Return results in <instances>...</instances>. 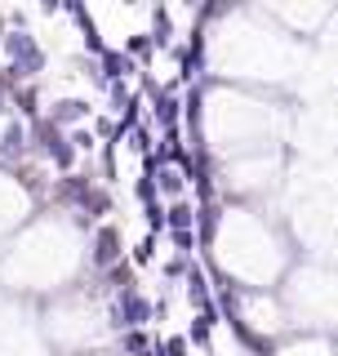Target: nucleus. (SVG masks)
<instances>
[{"instance_id": "1a4fd4ad", "label": "nucleus", "mask_w": 338, "mask_h": 356, "mask_svg": "<svg viewBox=\"0 0 338 356\" xmlns=\"http://www.w3.org/2000/svg\"><path fill=\"white\" fill-rule=\"evenodd\" d=\"M18 111H22V116H31V120L40 116V98H36V89H18Z\"/></svg>"}, {"instance_id": "b1692460", "label": "nucleus", "mask_w": 338, "mask_h": 356, "mask_svg": "<svg viewBox=\"0 0 338 356\" xmlns=\"http://www.w3.org/2000/svg\"><path fill=\"white\" fill-rule=\"evenodd\" d=\"M0 111H9V103H5V85H0Z\"/></svg>"}, {"instance_id": "f03ea898", "label": "nucleus", "mask_w": 338, "mask_h": 356, "mask_svg": "<svg viewBox=\"0 0 338 356\" xmlns=\"http://www.w3.org/2000/svg\"><path fill=\"white\" fill-rule=\"evenodd\" d=\"M143 321H152V303L134 285L120 289L116 307H111V325H116V330H134V325H143Z\"/></svg>"}, {"instance_id": "5701e85b", "label": "nucleus", "mask_w": 338, "mask_h": 356, "mask_svg": "<svg viewBox=\"0 0 338 356\" xmlns=\"http://www.w3.org/2000/svg\"><path fill=\"white\" fill-rule=\"evenodd\" d=\"M183 272H187V263H183V259H174V263L165 267V276H183Z\"/></svg>"}, {"instance_id": "6e6552de", "label": "nucleus", "mask_w": 338, "mask_h": 356, "mask_svg": "<svg viewBox=\"0 0 338 356\" xmlns=\"http://www.w3.org/2000/svg\"><path fill=\"white\" fill-rule=\"evenodd\" d=\"M187 298H191L196 307L214 312V307H209V289H205V276H200V272H191V281H187Z\"/></svg>"}, {"instance_id": "f3484780", "label": "nucleus", "mask_w": 338, "mask_h": 356, "mask_svg": "<svg viewBox=\"0 0 338 356\" xmlns=\"http://www.w3.org/2000/svg\"><path fill=\"white\" fill-rule=\"evenodd\" d=\"M152 250H156L152 236H147V241H138V245H134V263H152Z\"/></svg>"}, {"instance_id": "9b49d317", "label": "nucleus", "mask_w": 338, "mask_h": 356, "mask_svg": "<svg viewBox=\"0 0 338 356\" xmlns=\"http://www.w3.org/2000/svg\"><path fill=\"white\" fill-rule=\"evenodd\" d=\"M209 325H214V312H200L191 321V343H209Z\"/></svg>"}, {"instance_id": "6ab92c4d", "label": "nucleus", "mask_w": 338, "mask_h": 356, "mask_svg": "<svg viewBox=\"0 0 338 356\" xmlns=\"http://www.w3.org/2000/svg\"><path fill=\"white\" fill-rule=\"evenodd\" d=\"M147 227H152V232H156V227H165V209L156 205V200L147 205Z\"/></svg>"}, {"instance_id": "f8f14e48", "label": "nucleus", "mask_w": 338, "mask_h": 356, "mask_svg": "<svg viewBox=\"0 0 338 356\" xmlns=\"http://www.w3.org/2000/svg\"><path fill=\"white\" fill-rule=\"evenodd\" d=\"M156 187H161L165 196H178V192H183V174H178V170H161V183H156Z\"/></svg>"}, {"instance_id": "412c9836", "label": "nucleus", "mask_w": 338, "mask_h": 356, "mask_svg": "<svg viewBox=\"0 0 338 356\" xmlns=\"http://www.w3.org/2000/svg\"><path fill=\"white\" fill-rule=\"evenodd\" d=\"M174 245H178L183 254H191V245H196V236H191V232H174Z\"/></svg>"}, {"instance_id": "20e7f679", "label": "nucleus", "mask_w": 338, "mask_h": 356, "mask_svg": "<svg viewBox=\"0 0 338 356\" xmlns=\"http://www.w3.org/2000/svg\"><path fill=\"white\" fill-rule=\"evenodd\" d=\"M85 116H89V103H85V98H63V103H54V111L45 120L63 129V125H76V120H85Z\"/></svg>"}, {"instance_id": "f257e3e1", "label": "nucleus", "mask_w": 338, "mask_h": 356, "mask_svg": "<svg viewBox=\"0 0 338 356\" xmlns=\"http://www.w3.org/2000/svg\"><path fill=\"white\" fill-rule=\"evenodd\" d=\"M0 49H5V58H9V81H31V76L45 72V49L36 44V36H27V31L0 36Z\"/></svg>"}, {"instance_id": "0eeeda50", "label": "nucleus", "mask_w": 338, "mask_h": 356, "mask_svg": "<svg viewBox=\"0 0 338 356\" xmlns=\"http://www.w3.org/2000/svg\"><path fill=\"white\" fill-rule=\"evenodd\" d=\"M178 107H183V103H178L174 94H156V120H161L165 129H174V120H178Z\"/></svg>"}, {"instance_id": "423d86ee", "label": "nucleus", "mask_w": 338, "mask_h": 356, "mask_svg": "<svg viewBox=\"0 0 338 356\" xmlns=\"http://www.w3.org/2000/svg\"><path fill=\"white\" fill-rule=\"evenodd\" d=\"M191 222H196V209H191L187 200H174V205L165 209V227L169 232H191Z\"/></svg>"}, {"instance_id": "7ed1b4c3", "label": "nucleus", "mask_w": 338, "mask_h": 356, "mask_svg": "<svg viewBox=\"0 0 338 356\" xmlns=\"http://www.w3.org/2000/svg\"><path fill=\"white\" fill-rule=\"evenodd\" d=\"M120 259V232L116 227H98V236H94V263L98 267H111Z\"/></svg>"}, {"instance_id": "9d476101", "label": "nucleus", "mask_w": 338, "mask_h": 356, "mask_svg": "<svg viewBox=\"0 0 338 356\" xmlns=\"http://www.w3.org/2000/svg\"><path fill=\"white\" fill-rule=\"evenodd\" d=\"M152 22H156V36H152V44H169V36H174V27H169V14H165V9H156Z\"/></svg>"}, {"instance_id": "4be33fe9", "label": "nucleus", "mask_w": 338, "mask_h": 356, "mask_svg": "<svg viewBox=\"0 0 338 356\" xmlns=\"http://www.w3.org/2000/svg\"><path fill=\"white\" fill-rule=\"evenodd\" d=\"M134 152H152V138H147V129H134Z\"/></svg>"}, {"instance_id": "2eb2a0df", "label": "nucleus", "mask_w": 338, "mask_h": 356, "mask_svg": "<svg viewBox=\"0 0 338 356\" xmlns=\"http://www.w3.org/2000/svg\"><path fill=\"white\" fill-rule=\"evenodd\" d=\"M134 192H138V200H147V205H152V200H156V178L152 174L138 178V183H134Z\"/></svg>"}, {"instance_id": "ddd939ff", "label": "nucleus", "mask_w": 338, "mask_h": 356, "mask_svg": "<svg viewBox=\"0 0 338 356\" xmlns=\"http://www.w3.org/2000/svg\"><path fill=\"white\" fill-rule=\"evenodd\" d=\"M125 352H134V356H147V352H152V343H147V334H138V330H129V334H125Z\"/></svg>"}, {"instance_id": "4468645a", "label": "nucleus", "mask_w": 338, "mask_h": 356, "mask_svg": "<svg viewBox=\"0 0 338 356\" xmlns=\"http://www.w3.org/2000/svg\"><path fill=\"white\" fill-rule=\"evenodd\" d=\"M156 356H187V339H169V343H156Z\"/></svg>"}, {"instance_id": "39448f33", "label": "nucleus", "mask_w": 338, "mask_h": 356, "mask_svg": "<svg viewBox=\"0 0 338 356\" xmlns=\"http://www.w3.org/2000/svg\"><path fill=\"white\" fill-rule=\"evenodd\" d=\"M22 152H27V129H22L18 120H9L5 134H0V156H5V161H18Z\"/></svg>"}, {"instance_id": "dca6fc26", "label": "nucleus", "mask_w": 338, "mask_h": 356, "mask_svg": "<svg viewBox=\"0 0 338 356\" xmlns=\"http://www.w3.org/2000/svg\"><path fill=\"white\" fill-rule=\"evenodd\" d=\"M125 49H129V54H143V58H147V54H152V36H129Z\"/></svg>"}, {"instance_id": "aec40b11", "label": "nucleus", "mask_w": 338, "mask_h": 356, "mask_svg": "<svg viewBox=\"0 0 338 356\" xmlns=\"http://www.w3.org/2000/svg\"><path fill=\"white\" fill-rule=\"evenodd\" d=\"M67 143H72L76 152H89V147H94V138H89L85 129H76V134H72V138H67Z\"/></svg>"}, {"instance_id": "a211bd4d", "label": "nucleus", "mask_w": 338, "mask_h": 356, "mask_svg": "<svg viewBox=\"0 0 338 356\" xmlns=\"http://www.w3.org/2000/svg\"><path fill=\"white\" fill-rule=\"evenodd\" d=\"M214 222H218V218H214V209L205 205V209H200V236H205V241L214 236Z\"/></svg>"}]
</instances>
